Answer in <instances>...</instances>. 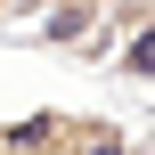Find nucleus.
I'll return each instance as SVG.
<instances>
[{
	"instance_id": "1",
	"label": "nucleus",
	"mask_w": 155,
	"mask_h": 155,
	"mask_svg": "<svg viewBox=\"0 0 155 155\" xmlns=\"http://www.w3.org/2000/svg\"><path fill=\"white\" fill-rule=\"evenodd\" d=\"M49 155H147V139L131 123H114V114H65Z\"/></svg>"
},
{
	"instance_id": "2",
	"label": "nucleus",
	"mask_w": 155,
	"mask_h": 155,
	"mask_svg": "<svg viewBox=\"0 0 155 155\" xmlns=\"http://www.w3.org/2000/svg\"><path fill=\"white\" fill-rule=\"evenodd\" d=\"M106 8H114V0H41V8H33V41H41V49H82Z\"/></svg>"
},
{
	"instance_id": "3",
	"label": "nucleus",
	"mask_w": 155,
	"mask_h": 155,
	"mask_svg": "<svg viewBox=\"0 0 155 155\" xmlns=\"http://www.w3.org/2000/svg\"><path fill=\"white\" fill-rule=\"evenodd\" d=\"M106 65H114L123 82H147V65H155V49H147V33H131V41H114V49H106Z\"/></svg>"
},
{
	"instance_id": "4",
	"label": "nucleus",
	"mask_w": 155,
	"mask_h": 155,
	"mask_svg": "<svg viewBox=\"0 0 155 155\" xmlns=\"http://www.w3.org/2000/svg\"><path fill=\"white\" fill-rule=\"evenodd\" d=\"M8 16H25V0H0V25H8Z\"/></svg>"
},
{
	"instance_id": "5",
	"label": "nucleus",
	"mask_w": 155,
	"mask_h": 155,
	"mask_svg": "<svg viewBox=\"0 0 155 155\" xmlns=\"http://www.w3.org/2000/svg\"><path fill=\"white\" fill-rule=\"evenodd\" d=\"M33 8H41V0H25V16H33Z\"/></svg>"
}]
</instances>
